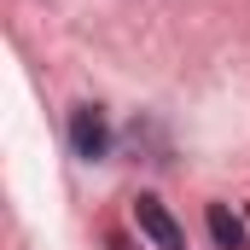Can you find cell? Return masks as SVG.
I'll return each mask as SVG.
<instances>
[{"mask_svg":"<svg viewBox=\"0 0 250 250\" xmlns=\"http://www.w3.org/2000/svg\"><path fill=\"white\" fill-rule=\"evenodd\" d=\"M209 233H215L221 250H245V221L227 215V204H209Z\"/></svg>","mask_w":250,"mask_h":250,"instance_id":"obj_3","label":"cell"},{"mask_svg":"<svg viewBox=\"0 0 250 250\" xmlns=\"http://www.w3.org/2000/svg\"><path fill=\"white\" fill-rule=\"evenodd\" d=\"M134 227H140V233H146L157 250H187V233H181V221H175V215H169V209H163L151 192H140V198H134Z\"/></svg>","mask_w":250,"mask_h":250,"instance_id":"obj_2","label":"cell"},{"mask_svg":"<svg viewBox=\"0 0 250 250\" xmlns=\"http://www.w3.org/2000/svg\"><path fill=\"white\" fill-rule=\"evenodd\" d=\"M70 151H76L82 163L111 157V123H105L99 105H76V111H70Z\"/></svg>","mask_w":250,"mask_h":250,"instance_id":"obj_1","label":"cell"}]
</instances>
